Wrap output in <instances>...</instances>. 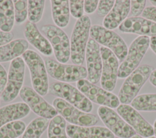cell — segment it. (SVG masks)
I'll return each instance as SVG.
<instances>
[{
	"mask_svg": "<svg viewBox=\"0 0 156 138\" xmlns=\"http://www.w3.org/2000/svg\"><path fill=\"white\" fill-rule=\"evenodd\" d=\"M26 124L21 120L7 123L0 128V138H17L23 134Z\"/></svg>",
	"mask_w": 156,
	"mask_h": 138,
	"instance_id": "28",
	"label": "cell"
},
{
	"mask_svg": "<svg viewBox=\"0 0 156 138\" xmlns=\"http://www.w3.org/2000/svg\"><path fill=\"white\" fill-rule=\"evenodd\" d=\"M52 105L58 114L72 125L91 126L96 125L99 120L97 116L83 112L60 98H55Z\"/></svg>",
	"mask_w": 156,
	"mask_h": 138,
	"instance_id": "9",
	"label": "cell"
},
{
	"mask_svg": "<svg viewBox=\"0 0 156 138\" xmlns=\"http://www.w3.org/2000/svg\"><path fill=\"white\" fill-rule=\"evenodd\" d=\"M41 30L50 43L57 61L66 63L71 55L70 42L67 35L60 27L51 24L43 26Z\"/></svg>",
	"mask_w": 156,
	"mask_h": 138,
	"instance_id": "8",
	"label": "cell"
},
{
	"mask_svg": "<svg viewBox=\"0 0 156 138\" xmlns=\"http://www.w3.org/2000/svg\"><path fill=\"white\" fill-rule=\"evenodd\" d=\"M28 42L24 39H17L0 46V62L12 61L23 55L27 49Z\"/></svg>",
	"mask_w": 156,
	"mask_h": 138,
	"instance_id": "22",
	"label": "cell"
},
{
	"mask_svg": "<svg viewBox=\"0 0 156 138\" xmlns=\"http://www.w3.org/2000/svg\"><path fill=\"white\" fill-rule=\"evenodd\" d=\"M44 63L48 74L58 81L75 82L87 77V69L82 66L65 64L50 58H46Z\"/></svg>",
	"mask_w": 156,
	"mask_h": 138,
	"instance_id": "6",
	"label": "cell"
},
{
	"mask_svg": "<svg viewBox=\"0 0 156 138\" xmlns=\"http://www.w3.org/2000/svg\"><path fill=\"white\" fill-rule=\"evenodd\" d=\"M52 16L54 22L58 27H65L69 20V1L52 0L51 1Z\"/></svg>",
	"mask_w": 156,
	"mask_h": 138,
	"instance_id": "23",
	"label": "cell"
},
{
	"mask_svg": "<svg viewBox=\"0 0 156 138\" xmlns=\"http://www.w3.org/2000/svg\"><path fill=\"white\" fill-rule=\"evenodd\" d=\"M99 1H84V10L87 13H93L98 8Z\"/></svg>",
	"mask_w": 156,
	"mask_h": 138,
	"instance_id": "35",
	"label": "cell"
},
{
	"mask_svg": "<svg viewBox=\"0 0 156 138\" xmlns=\"http://www.w3.org/2000/svg\"><path fill=\"white\" fill-rule=\"evenodd\" d=\"M77 89L91 102L103 106L117 108L120 103L118 97L103 88H101L88 80L82 79L76 83Z\"/></svg>",
	"mask_w": 156,
	"mask_h": 138,
	"instance_id": "11",
	"label": "cell"
},
{
	"mask_svg": "<svg viewBox=\"0 0 156 138\" xmlns=\"http://www.w3.org/2000/svg\"><path fill=\"white\" fill-rule=\"evenodd\" d=\"M154 134L155 136V138H156V120H155L154 123Z\"/></svg>",
	"mask_w": 156,
	"mask_h": 138,
	"instance_id": "40",
	"label": "cell"
},
{
	"mask_svg": "<svg viewBox=\"0 0 156 138\" xmlns=\"http://www.w3.org/2000/svg\"><path fill=\"white\" fill-rule=\"evenodd\" d=\"M100 50L102 61L101 85L104 89L111 92L116 86L119 62L116 55L108 48L101 46Z\"/></svg>",
	"mask_w": 156,
	"mask_h": 138,
	"instance_id": "13",
	"label": "cell"
},
{
	"mask_svg": "<svg viewBox=\"0 0 156 138\" xmlns=\"http://www.w3.org/2000/svg\"><path fill=\"white\" fill-rule=\"evenodd\" d=\"M146 4V1H131L129 15L130 17H138L142 14Z\"/></svg>",
	"mask_w": 156,
	"mask_h": 138,
	"instance_id": "32",
	"label": "cell"
},
{
	"mask_svg": "<svg viewBox=\"0 0 156 138\" xmlns=\"http://www.w3.org/2000/svg\"><path fill=\"white\" fill-rule=\"evenodd\" d=\"M150 83L154 86L156 87V69L154 70L151 73L149 78Z\"/></svg>",
	"mask_w": 156,
	"mask_h": 138,
	"instance_id": "38",
	"label": "cell"
},
{
	"mask_svg": "<svg viewBox=\"0 0 156 138\" xmlns=\"http://www.w3.org/2000/svg\"><path fill=\"white\" fill-rule=\"evenodd\" d=\"M45 1H27V18L29 22L35 24L41 19L44 7Z\"/></svg>",
	"mask_w": 156,
	"mask_h": 138,
	"instance_id": "29",
	"label": "cell"
},
{
	"mask_svg": "<svg viewBox=\"0 0 156 138\" xmlns=\"http://www.w3.org/2000/svg\"><path fill=\"white\" fill-rule=\"evenodd\" d=\"M24 34L27 41L42 54L46 56L52 54L53 50L50 43L41 33L35 24L29 21L27 22L24 26Z\"/></svg>",
	"mask_w": 156,
	"mask_h": 138,
	"instance_id": "19",
	"label": "cell"
},
{
	"mask_svg": "<svg viewBox=\"0 0 156 138\" xmlns=\"http://www.w3.org/2000/svg\"><path fill=\"white\" fill-rule=\"evenodd\" d=\"M20 96L29 108L40 117L52 119L58 112L53 106L48 103L34 89L29 86H23L20 92Z\"/></svg>",
	"mask_w": 156,
	"mask_h": 138,
	"instance_id": "14",
	"label": "cell"
},
{
	"mask_svg": "<svg viewBox=\"0 0 156 138\" xmlns=\"http://www.w3.org/2000/svg\"><path fill=\"white\" fill-rule=\"evenodd\" d=\"M123 33H134L140 36H156V23L143 17H129L119 26Z\"/></svg>",
	"mask_w": 156,
	"mask_h": 138,
	"instance_id": "17",
	"label": "cell"
},
{
	"mask_svg": "<svg viewBox=\"0 0 156 138\" xmlns=\"http://www.w3.org/2000/svg\"><path fill=\"white\" fill-rule=\"evenodd\" d=\"M69 10L71 15L75 18L79 19L83 16L84 10V1H69Z\"/></svg>",
	"mask_w": 156,
	"mask_h": 138,
	"instance_id": "31",
	"label": "cell"
},
{
	"mask_svg": "<svg viewBox=\"0 0 156 138\" xmlns=\"http://www.w3.org/2000/svg\"><path fill=\"white\" fill-rule=\"evenodd\" d=\"M149 2L151 3V4L153 5V7H156V1H149Z\"/></svg>",
	"mask_w": 156,
	"mask_h": 138,
	"instance_id": "41",
	"label": "cell"
},
{
	"mask_svg": "<svg viewBox=\"0 0 156 138\" xmlns=\"http://www.w3.org/2000/svg\"><path fill=\"white\" fill-rule=\"evenodd\" d=\"M149 46L150 38L146 36H140L132 42L125 59L119 66V78H126L138 67Z\"/></svg>",
	"mask_w": 156,
	"mask_h": 138,
	"instance_id": "4",
	"label": "cell"
},
{
	"mask_svg": "<svg viewBox=\"0 0 156 138\" xmlns=\"http://www.w3.org/2000/svg\"><path fill=\"white\" fill-rule=\"evenodd\" d=\"M7 81V74L4 67L0 64V93H1L6 85Z\"/></svg>",
	"mask_w": 156,
	"mask_h": 138,
	"instance_id": "37",
	"label": "cell"
},
{
	"mask_svg": "<svg viewBox=\"0 0 156 138\" xmlns=\"http://www.w3.org/2000/svg\"><path fill=\"white\" fill-rule=\"evenodd\" d=\"M49 91L80 110L89 113L93 109L91 102L78 89L64 82H54L50 85Z\"/></svg>",
	"mask_w": 156,
	"mask_h": 138,
	"instance_id": "7",
	"label": "cell"
},
{
	"mask_svg": "<svg viewBox=\"0 0 156 138\" xmlns=\"http://www.w3.org/2000/svg\"><path fill=\"white\" fill-rule=\"evenodd\" d=\"M90 35L98 44L112 50L120 61L125 59L128 48L123 39L115 32L99 25H93Z\"/></svg>",
	"mask_w": 156,
	"mask_h": 138,
	"instance_id": "5",
	"label": "cell"
},
{
	"mask_svg": "<svg viewBox=\"0 0 156 138\" xmlns=\"http://www.w3.org/2000/svg\"><path fill=\"white\" fill-rule=\"evenodd\" d=\"M91 27V20L87 15H83L74 24L70 42V57L74 64L81 66L84 61Z\"/></svg>",
	"mask_w": 156,
	"mask_h": 138,
	"instance_id": "1",
	"label": "cell"
},
{
	"mask_svg": "<svg viewBox=\"0 0 156 138\" xmlns=\"http://www.w3.org/2000/svg\"><path fill=\"white\" fill-rule=\"evenodd\" d=\"M154 70L152 66L143 64L127 77L118 93L119 102L125 105L131 103Z\"/></svg>",
	"mask_w": 156,
	"mask_h": 138,
	"instance_id": "3",
	"label": "cell"
},
{
	"mask_svg": "<svg viewBox=\"0 0 156 138\" xmlns=\"http://www.w3.org/2000/svg\"><path fill=\"white\" fill-rule=\"evenodd\" d=\"M25 71L23 59L18 57L10 62L7 81L4 91L1 93V99L4 102L13 100L23 88Z\"/></svg>",
	"mask_w": 156,
	"mask_h": 138,
	"instance_id": "10",
	"label": "cell"
},
{
	"mask_svg": "<svg viewBox=\"0 0 156 138\" xmlns=\"http://www.w3.org/2000/svg\"><path fill=\"white\" fill-rule=\"evenodd\" d=\"M15 21L18 24L24 22L27 16V1H13Z\"/></svg>",
	"mask_w": 156,
	"mask_h": 138,
	"instance_id": "30",
	"label": "cell"
},
{
	"mask_svg": "<svg viewBox=\"0 0 156 138\" xmlns=\"http://www.w3.org/2000/svg\"><path fill=\"white\" fill-rule=\"evenodd\" d=\"M99 44L91 38L88 40L85 59L87 66V78L93 84H96L101 80L102 61Z\"/></svg>",
	"mask_w": 156,
	"mask_h": 138,
	"instance_id": "16",
	"label": "cell"
},
{
	"mask_svg": "<svg viewBox=\"0 0 156 138\" xmlns=\"http://www.w3.org/2000/svg\"><path fill=\"white\" fill-rule=\"evenodd\" d=\"M117 112L137 134L147 138L154 136V131L152 126L132 106L125 104L119 105L117 108Z\"/></svg>",
	"mask_w": 156,
	"mask_h": 138,
	"instance_id": "15",
	"label": "cell"
},
{
	"mask_svg": "<svg viewBox=\"0 0 156 138\" xmlns=\"http://www.w3.org/2000/svg\"><path fill=\"white\" fill-rule=\"evenodd\" d=\"M15 21L14 5L12 1H0V30L10 32Z\"/></svg>",
	"mask_w": 156,
	"mask_h": 138,
	"instance_id": "24",
	"label": "cell"
},
{
	"mask_svg": "<svg viewBox=\"0 0 156 138\" xmlns=\"http://www.w3.org/2000/svg\"><path fill=\"white\" fill-rule=\"evenodd\" d=\"M141 15L143 18L156 23V7L153 6L147 7Z\"/></svg>",
	"mask_w": 156,
	"mask_h": 138,
	"instance_id": "34",
	"label": "cell"
},
{
	"mask_svg": "<svg viewBox=\"0 0 156 138\" xmlns=\"http://www.w3.org/2000/svg\"><path fill=\"white\" fill-rule=\"evenodd\" d=\"M115 1H99L97 8V14L101 16H106L112 9Z\"/></svg>",
	"mask_w": 156,
	"mask_h": 138,
	"instance_id": "33",
	"label": "cell"
},
{
	"mask_svg": "<svg viewBox=\"0 0 156 138\" xmlns=\"http://www.w3.org/2000/svg\"><path fill=\"white\" fill-rule=\"evenodd\" d=\"M65 120L60 115L52 118L48 127V138H67Z\"/></svg>",
	"mask_w": 156,
	"mask_h": 138,
	"instance_id": "27",
	"label": "cell"
},
{
	"mask_svg": "<svg viewBox=\"0 0 156 138\" xmlns=\"http://www.w3.org/2000/svg\"><path fill=\"white\" fill-rule=\"evenodd\" d=\"M22 56L29 69L34 89L41 96L46 95L49 85L44 61L38 53L32 50H27Z\"/></svg>",
	"mask_w": 156,
	"mask_h": 138,
	"instance_id": "2",
	"label": "cell"
},
{
	"mask_svg": "<svg viewBox=\"0 0 156 138\" xmlns=\"http://www.w3.org/2000/svg\"><path fill=\"white\" fill-rule=\"evenodd\" d=\"M13 35L11 32H5L0 30V46L5 45L12 41Z\"/></svg>",
	"mask_w": 156,
	"mask_h": 138,
	"instance_id": "36",
	"label": "cell"
},
{
	"mask_svg": "<svg viewBox=\"0 0 156 138\" xmlns=\"http://www.w3.org/2000/svg\"><path fill=\"white\" fill-rule=\"evenodd\" d=\"M131 106L137 111H156V94H144L136 96Z\"/></svg>",
	"mask_w": 156,
	"mask_h": 138,
	"instance_id": "26",
	"label": "cell"
},
{
	"mask_svg": "<svg viewBox=\"0 0 156 138\" xmlns=\"http://www.w3.org/2000/svg\"><path fill=\"white\" fill-rule=\"evenodd\" d=\"M99 118L114 135L119 138H131L136 133L113 109L101 106L98 108Z\"/></svg>",
	"mask_w": 156,
	"mask_h": 138,
	"instance_id": "12",
	"label": "cell"
},
{
	"mask_svg": "<svg viewBox=\"0 0 156 138\" xmlns=\"http://www.w3.org/2000/svg\"><path fill=\"white\" fill-rule=\"evenodd\" d=\"M115 138H119V137H115Z\"/></svg>",
	"mask_w": 156,
	"mask_h": 138,
	"instance_id": "44",
	"label": "cell"
},
{
	"mask_svg": "<svg viewBox=\"0 0 156 138\" xmlns=\"http://www.w3.org/2000/svg\"><path fill=\"white\" fill-rule=\"evenodd\" d=\"M147 138H155V137H154V136H151V137H147Z\"/></svg>",
	"mask_w": 156,
	"mask_h": 138,
	"instance_id": "43",
	"label": "cell"
},
{
	"mask_svg": "<svg viewBox=\"0 0 156 138\" xmlns=\"http://www.w3.org/2000/svg\"><path fill=\"white\" fill-rule=\"evenodd\" d=\"M66 133L70 138H115V135L107 128L99 126H66Z\"/></svg>",
	"mask_w": 156,
	"mask_h": 138,
	"instance_id": "18",
	"label": "cell"
},
{
	"mask_svg": "<svg viewBox=\"0 0 156 138\" xmlns=\"http://www.w3.org/2000/svg\"><path fill=\"white\" fill-rule=\"evenodd\" d=\"M130 7V1H115L112 9L103 20V27L112 30L119 27L129 14Z\"/></svg>",
	"mask_w": 156,
	"mask_h": 138,
	"instance_id": "20",
	"label": "cell"
},
{
	"mask_svg": "<svg viewBox=\"0 0 156 138\" xmlns=\"http://www.w3.org/2000/svg\"><path fill=\"white\" fill-rule=\"evenodd\" d=\"M49 123L47 119L40 117L35 118L26 128L22 138H40L48 127Z\"/></svg>",
	"mask_w": 156,
	"mask_h": 138,
	"instance_id": "25",
	"label": "cell"
},
{
	"mask_svg": "<svg viewBox=\"0 0 156 138\" xmlns=\"http://www.w3.org/2000/svg\"><path fill=\"white\" fill-rule=\"evenodd\" d=\"M30 108L23 102L5 105L0 108V128L4 125L24 118L30 112Z\"/></svg>",
	"mask_w": 156,
	"mask_h": 138,
	"instance_id": "21",
	"label": "cell"
},
{
	"mask_svg": "<svg viewBox=\"0 0 156 138\" xmlns=\"http://www.w3.org/2000/svg\"><path fill=\"white\" fill-rule=\"evenodd\" d=\"M150 47L152 51L156 54V36L150 38Z\"/></svg>",
	"mask_w": 156,
	"mask_h": 138,
	"instance_id": "39",
	"label": "cell"
},
{
	"mask_svg": "<svg viewBox=\"0 0 156 138\" xmlns=\"http://www.w3.org/2000/svg\"><path fill=\"white\" fill-rule=\"evenodd\" d=\"M131 138H143L141 136H140V135H138V134H135V136H133V137H132Z\"/></svg>",
	"mask_w": 156,
	"mask_h": 138,
	"instance_id": "42",
	"label": "cell"
}]
</instances>
